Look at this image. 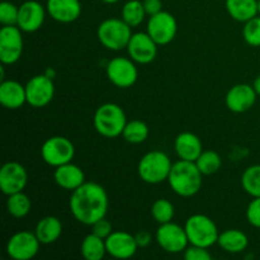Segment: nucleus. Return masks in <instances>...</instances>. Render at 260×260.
Listing matches in <instances>:
<instances>
[{"label":"nucleus","instance_id":"f257e3e1","mask_svg":"<svg viewBox=\"0 0 260 260\" xmlns=\"http://www.w3.org/2000/svg\"><path fill=\"white\" fill-rule=\"evenodd\" d=\"M71 215L78 222L91 226L107 216L109 207L108 194L101 184L95 182H85L71 192Z\"/></svg>","mask_w":260,"mask_h":260},{"label":"nucleus","instance_id":"f03ea898","mask_svg":"<svg viewBox=\"0 0 260 260\" xmlns=\"http://www.w3.org/2000/svg\"><path fill=\"white\" fill-rule=\"evenodd\" d=\"M203 174L194 161L180 160L174 162L168 177V183L175 194L189 198L197 194L203 184Z\"/></svg>","mask_w":260,"mask_h":260},{"label":"nucleus","instance_id":"7ed1b4c3","mask_svg":"<svg viewBox=\"0 0 260 260\" xmlns=\"http://www.w3.org/2000/svg\"><path fill=\"white\" fill-rule=\"evenodd\" d=\"M93 123L101 136L106 139H116L122 136L127 123L126 113L116 103L102 104L94 113Z\"/></svg>","mask_w":260,"mask_h":260},{"label":"nucleus","instance_id":"20e7f679","mask_svg":"<svg viewBox=\"0 0 260 260\" xmlns=\"http://www.w3.org/2000/svg\"><path fill=\"white\" fill-rule=\"evenodd\" d=\"M173 162L165 152L154 150L141 157L137 165V173L142 182L147 184H159L168 180Z\"/></svg>","mask_w":260,"mask_h":260},{"label":"nucleus","instance_id":"39448f33","mask_svg":"<svg viewBox=\"0 0 260 260\" xmlns=\"http://www.w3.org/2000/svg\"><path fill=\"white\" fill-rule=\"evenodd\" d=\"M132 35V28L122 18H109L103 20L96 29L98 41L102 46L111 51H121L127 48Z\"/></svg>","mask_w":260,"mask_h":260},{"label":"nucleus","instance_id":"423d86ee","mask_svg":"<svg viewBox=\"0 0 260 260\" xmlns=\"http://www.w3.org/2000/svg\"><path fill=\"white\" fill-rule=\"evenodd\" d=\"M185 233H187L189 245L211 248L218 240V229L212 218L202 213H196L185 221Z\"/></svg>","mask_w":260,"mask_h":260},{"label":"nucleus","instance_id":"0eeeda50","mask_svg":"<svg viewBox=\"0 0 260 260\" xmlns=\"http://www.w3.org/2000/svg\"><path fill=\"white\" fill-rule=\"evenodd\" d=\"M41 156L46 164L57 168L73 161L75 156V146L68 137L52 136L43 142Z\"/></svg>","mask_w":260,"mask_h":260},{"label":"nucleus","instance_id":"6e6552de","mask_svg":"<svg viewBox=\"0 0 260 260\" xmlns=\"http://www.w3.org/2000/svg\"><path fill=\"white\" fill-rule=\"evenodd\" d=\"M155 239L160 248L170 254L184 253V250L189 245L185 229L178 223H174L173 221L161 223L157 228Z\"/></svg>","mask_w":260,"mask_h":260},{"label":"nucleus","instance_id":"1a4fd4ad","mask_svg":"<svg viewBox=\"0 0 260 260\" xmlns=\"http://www.w3.org/2000/svg\"><path fill=\"white\" fill-rule=\"evenodd\" d=\"M106 74L114 86L121 89L131 88L139 79L136 62L128 57H114L107 63Z\"/></svg>","mask_w":260,"mask_h":260},{"label":"nucleus","instance_id":"9d476101","mask_svg":"<svg viewBox=\"0 0 260 260\" xmlns=\"http://www.w3.org/2000/svg\"><path fill=\"white\" fill-rule=\"evenodd\" d=\"M22 32L18 25H3L0 29V61L3 65H13L22 56Z\"/></svg>","mask_w":260,"mask_h":260},{"label":"nucleus","instance_id":"9b49d317","mask_svg":"<svg viewBox=\"0 0 260 260\" xmlns=\"http://www.w3.org/2000/svg\"><path fill=\"white\" fill-rule=\"evenodd\" d=\"M146 32L159 46L169 45L177 36V19L169 12L161 10L149 18Z\"/></svg>","mask_w":260,"mask_h":260},{"label":"nucleus","instance_id":"f8f14e48","mask_svg":"<svg viewBox=\"0 0 260 260\" xmlns=\"http://www.w3.org/2000/svg\"><path fill=\"white\" fill-rule=\"evenodd\" d=\"M40 245L35 233L19 231L8 240L7 254L13 260H30L38 254Z\"/></svg>","mask_w":260,"mask_h":260},{"label":"nucleus","instance_id":"ddd939ff","mask_svg":"<svg viewBox=\"0 0 260 260\" xmlns=\"http://www.w3.org/2000/svg\"><path fill=\"white\" fill-rule=\"evenodd\" d=\"M27 103L33 108H43L47 106L55 95L53 79H50L45 74L36 75L25 84Z\"/></svg>","mask_w":260,"mask_h":260},{"label":"nucleus","instance_id":"4468645a","mask_svg":"<svg viewBox=\"0 0 260 260\" xmlns=\"http://www.w3.org/2000/svg\"><path fill=\"white\" fill-rule=\"evenodd\" d=\"M28 183V173L17 161L5 162L0 169V189L5 196L23 192Z\"/></svg>","mask_w":260,"mask_h":260},{"label":"nucleus","instance_id":"2eb2a0df","mask_svg":"<svg viewBox=\"0 0 260 260\" xmlns=\"http://www.w3.org/2000/svg\"><path fill=\"white\" fill-rule=\"evenodd\" d=\"M157 43L152 40L147 32L134 33L127 45L129 58L136 63L147 65L152 62L157 55Z\"/></svg>","mask_w":260,"mask_h":260},{"label":"nucleus","instance_id":"dca6fc26","mask_svg":"<svg viewBox=\"0 0 260 260\" xmlns=\"http://www.w3.org/2000/svg\"><path fill=\"white\" fill-rule=\"evenodd\" d=\"M47 9L36 0H27L19 7L17 25L27 33L40 29L45 22Z\"/></svg>","mask_w":260,"mask_h":260},{"label":"nucleus","instance_id":"f3484780","mask_svg":"<svg viewBox=\"0 0 260 260\" xmlns=\"http://www.w3.org/2000/svg\"><path fill=\"white\" fill-rule=\"evenodd\" d=\"M107 254L116 259H129L136 254L139 245L135 239V235H131L126 231H113L106 239Z\"/></svg>","mask_w":260,"mask_h":260},{"label":"nucleus","instance_id":"a211bd4d","mask_svg":"<svg viewBox=\"0 0 260 260\" xmlns=\"http://www.w3.org/2000/svg\"><path fill=\"white\" fill-rule=\"evenodd\" d=\"M256 91L253 85L249 84H238L234 85L226 94V107L234 113H244L253 108L256 102Z\"/></svg>","mask_w":260,"mask_h":260},{"label":"nucleus","instance_id":"6ab92c4d","mask_svg":"<svg viewBox=\"0 0 260 260\" xmlns=\"http://www.w3.org/2000/svg\"><path fill=\"white\" fill-rule=\"evenodd\" d=\"M46 9L56 22L71 23L80 17L81 3L79 0H47Z\"/></svg>","mask_w":260,"mask_h":260},{"label":"nucleus","instance_id":"aec40b11","mask_svg":"<svg viewBox=\"0 0 260 260\" xmlns=\"http://www.w3.org/2000/svg\"><path fill=\"white\" fill-rule=\"evenodd\" d=\"M53 179L60 188L73 192L85 183V174L78 165L68 162L55 168Z\"/></svg>","mask_w":260,"mask_h":260},{"label":"nucleus","instance_id":"412c9836","mask_svg":"<svg viewBox=\"0 0 260 260\" xmlns=\"http://www.w3.org/2000/svg\"><path fill=\"white\" fill-rule=\"evenodd\" d=\"M174 149L180 160L196 161L202 154L203 146L200 137L192 132H182L174 141Z\"/></svg>","mask_w":260,"mask_h":260},{"label":"nucleus","instance_id":"4be33fe9","mask_svg":"<svg viewBox=\"0 0 260 260\" xmlns=\"http://www.w3.org/2000/svg\"><path fill=\"white\" fill-rule=\"evenodd\" d=\"M0 103L8 109H18L27 103L25 85L15 80H3L0 84Z\"/></svg>","mask_w":260,"mask_h":260},{"label":"nucleus","instance_id":"5701e85b","mask_svg":"<svg viewBox=\"0 0 260 260\" xmlns=\"http://www.w3.org/2000/svg\"><path fill=\"white\" fill-rule=\"evenodd\" d=\"M35 234L41 244L50 245L56 243L62 234V223L55 216H47L40 220L36 225Z\"/></svg>","mask_w":260,"mask_h":260},{"label":"nucleus","instance_id":"b1692460","mask_svg":"<svg viewBox=\"0 0 260 260\" xmlns=\"http://www.w3.org/2000/svg\"><path fill=\"white\" fill-rule=\"evenodd\" d=\"M218 246L222 250L231 254H239L246 250L249 245V238L244 231L238 229H229L218 235Z\"/></svg>","mask_w":260,"mask_h":260},{"label":"nucleus","instance_id":"393cba45","mask_svg":"<svg viewBox=\"0 0 260 260\" xmlns=\"http://www.w3.org/2000/svg\"><path fill=\"white\" fill-rule=\"evenodd\" d=\"M229 15L238 22H248L258 15V0H226Z\"/></svg>","mask_w":260,"mask_h":260},{"label":"nucleus","instance_id":"a878e982","mask_svg":"<svg viewBox=\"0 0 260 260\" xmlns=\"http://www.w3.org/2000/svg\"><path fill=\"white\" fill-rule=\"evenodd\" d=\"M81 255L85 260H102L106 256V240L90 233L81 241Z\"/></svg>","mask_w":260,"mask_h":260},{"label":"nucleus","instance_id":"bb28decb","mask_svg":"<svg viewBox=\"0 0 260 260\" xmlns=\"http://www.w3.org/2000/svg\"><path fill=\"white\" fill-rule=\"evenodd\" d=\"M149 135V126L144 121H140V119H134V121L129 122L127 121L123 132H122V137L127 142L135 145L142 144V142L146 141Z\"/></svg>","mask_w":260,"mask_h":260},{"label":"nucleus","instance_id":"cd10ccee","mask_svg":"<svg viewBox=\"0 0 260 260\" xmlns=\"http://www.w3.org/2000/svg\"><path fill=\"white\" fill-rule=\"evenodd\" d=\"M30 203L29 197L25 193L18 192L14 194L8 196L7 200V210L10 216L14 218H23L30 212Z\"/></svg>","mask_w":260,"mask_h":260},{"label":"nucleus","instance_id":"c85d7f7f","mask_svg":"<svg viewBox=\"0 0 260 260\" xmlns=\"http://www.w3.org/2000/svg\"><path fill=\"white\" fill-rule=\"evenodd\" d=\"M146 12L142 2L140 0H129L122 7V19L131 28H136L144 22Z\"/></svg>","mask_w":260,"mask_h":260},{"label":"nucleus","instance_id":"c756f323","mask_svg":"<svg viewBox=\"0 0 260 260\" xmlns=\"http://www.w3.org/2000/svg\"><path fill=\"white\" fill-rule=\"evenodd\" d=\"M198 169L203 175H212L217 173L222 167V159L213 150H203L202 154L196 160Z\"/></svg>","mask_w":260,"mask_h":260},{"label":"nucleus","instance_id":"7c9ffc66","mask_svg":"<svg viewBox=\"0 0 260 260\" xmlns=\"http://www.w3.org/2000/svg\"><path fill=\"white\" fill-rule=\"evenodd\" d=\"M243 189L253 198L260 197V164L251 165L241 175Z\"/></svg>","mask_w":260,"mask_h":260},{"label":"nucleus","instance_id":"2f4dec72","mask_svg":"<svg viewBox=\"0 0 260 260\" xmlns=\"http://www.w3.org/2000/svg\"><path fill=\"white\" fill-rule=\"evenodd\" d=\"M151 216L159 225L170 222L174 217V206L165 198L156 200L151 206Z\"/></svg>","mask_w":260,"mask_h":260},{"label":"nucleus","instance_id":"473e14b6","mask_svg":"<svg viewBox=\"0 0 260 260\" xmlns=\"http://www.w3.org/2000/svg\"><path fill=\"white\" fill-rule=\"evenodd\" d=\"M243 37L251 47H260V15L245 22L243 28Z\"/></svg>","mask_w":260,"mask_h":260},{"label":"nucleus","instance_id":"72a5a7b5","mask_svg":"<svg viewBox=\"0 0 260 260\" xmlns=\"http://www.w3.org/2000/svg\"><path fill=\"white\" fill-rule=\"evenodd\" d=\"M19 8L10 2H3L0 4V23L3 25H17Z\"/></svg>","mask_w":260,"mask_h":260},{"label":"nucleus","instance_id":"f704fd0d","mask_svg":"<svg viewBox=\"0 0 260 260\" xmlns=\"http://www.w3.org/2000/svg\"><path fill=\"white\" fill-rule=\"evenodd\" d=\"M246 220L253 228L260 229V197L253 198L246 208Z\"/></svg>","mask_w":260,"mask_h":260},{"label":"nucleus","instance_id":"c9c22d12","mask_svg":"<svg viewBox=\"0 0 260 260\" xmlns=\"http://www.w3.org/2000/svg\"><path fill=\"white\" fill-rule=\"evenodd\" d=\"M185 260H211L212 255L210 254L207 248L197 245H189L183 254Z\"/></svg>","mask_w":260,"mask_h":260},{"label":"nucleus","instance_id":"e433bc0d","mask_svg":"<svg viewBox=\"0 0 260 260\" xmlns=\"http://www.w3.org/2000/svg\"><path fill=\"white\" fill-rule=\"evenodd\" d=\"M91 233L106 240L113 233V226H112V223L106 217L101 218V220H98L96 222H94L91 225Z\"/></svg>","mask_w":260,"mask_h":260},{"label":"nucleus","instance_id":"4c0bfd02","mask_svg":"<svg viewBox=\"0 0 260 260\" xmlns=\"http://www.w3.org/2000/svg\"><path fill=\"white\" fill-rule=\"evenodd\" d=\"M142 4H144L146 15H149V17L157 14V13L162 10L161 0H142Z\"/></svg>","mask_w":260,"mask_h":260},{"label":"nucleus","instance_id":"58836bf2","mask_svg":"<svg viewBox=\"0 0 260 260\" xmlns=\"http://www.w3.org/2000/svg\"><path fill=\"white\" fill-rule=\"evenodd\" d=\"M135 239H136L139 248H146V246H149L150 244H151L152 235L149 233V231L142 230L135 235Z\"/></svg>","mask_w":260,"mask_h":260},{"label":"nucleus","instance_id":"ea45409f","mask_svg":"<svg viewBox=\"0 0 260 260\" xmlns=\"http://www.w3.org/2000/svg\"><path fill=\"white\" fill-rule=\"evenodd\" d=\"M253 86H254V90L256 91V94H258V95H260V75L256 76V79H255V80H254Z\"/></svg>","mask_w":260,"mask_h":260},{"label":"nucleus","instance_id":"a19ab883","mask_svg":"<svg viewBox=\"0 0 260 260\" xmlns=\"http://www.w3.org/2000/svg\"><path fill=\"white\" fill-rule=\"evenodd\" d=\"M45 75L48 76L50 79H53V78H56V71L53 70L52 68H48L47 70L45 71Z\"/></svg>","mask_w":260,"mask_h":260},{"label":"nucleus","instance_id":"79ce46f5","mask_svg":"<svg viewBox=\"0 0 260 260\" xmlns=\"http://www.w3.org/2000/svg\"><path fill=\"white\" fill-rule=\"evenodd\" d=\"M103 3H106V4H116V3H118L119 0H102Z\"/></svg>","mask_w":260,"mask_h":260},{"label":"nucleus","instance_id":"37998d69","mask_svg":"<svg viewBox=\"0 0 260 260\" xmlns=\"http://www.w3.org/2000/svg\"><path fill=\"white\" fill-rule=\"evenodd\" d=\"M258 15H260V0H258Z\"/></svg>","mask_w":260,"mask_h":260}]
</instances>
